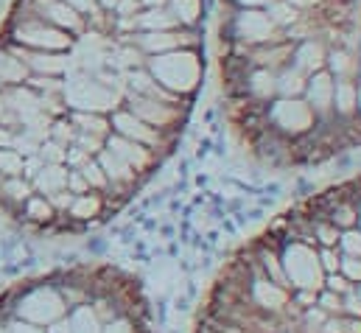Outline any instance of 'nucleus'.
Masks as SVG:
<instances>
[{"instance_id": "obj_7", "label": "nucleus", "mask_w": 361, "mask_h": 333, "mask_svg": "<svg viewBox=\"0 0 361 333\" xmlns=\"http://www.w3.org/2000/svg\"><path fill=\"white\" fill-rule=\"evenodd\" d=\"M104 149H109V152L118 155L123 163H129L143 179L152 176V171H157L160 160H163L157 152H152V149H146V146H140V143H135V140H126V138H121V135H115V132L104 140Z\"/></svg>"}, {"instance_id": "obj_19", "label": "nucleus", "mask_w": 361, "mask_h": 333, "mask_svg": "<svg viewBox=\"0 0 361 333\" xmlns=\"http://www.w3.org/2000/svg\"><path fill=\"white\" fill-rule=\"evenodd\" d=\"M267 14H269V20L277 25V28H288V25H294L300 17H302V11L300 8H294L288 0H274V3H269L267 6Z\"/></svg>"}, {"instance_id": "obj_22", "label": "nucleus", "mask_w": 361, "mask_h": 333, "mask_svg": "<svg viewBox=\"0 0 361 333\" xmlns=\"http://www.w3.org/2000/svg\"><path fill=\"white\" fill-rule=\"evenodd\" d=\"M317 305H319L325 314L339 317V314H342V294H336V291H331V289H319V291H317Z\"/></svg>"}, {"instance_id": "obj_20", "label": "nucleus", "mask_w": 361, "mask_h": 333, "mask_svg": "<svg viewBox=\"0 0 361 333\" xmlns=\"http://www.w3.org/2000/svg\"><path fill=\"white\" fill-rule=\"evenodd\" d=\"M339 236L342 230L328 222V219H314V238H317V247H339Z\"/></svg>"}, {"instance_id": "obj_13", "label": "nucleus", "mask_w": 361, "mask_h": 333, "mask_svg": "<svg viewBox=\"0 0 361 333\" xmlns=\"http://www.w3.org/2000/svg\"><path fill=\"white\" fill-rule=\"evenodd\" d=\"M104 207H106V199H104V193H98V190H87V193H79V196H73V205L68 207V219H73V222H90L95 216H101L104 213Z\"/></svg>"}, {"instance_id": "obj_21", "label": "nucleus", "mask_w": 361, "mask_h": 333, "mask_svg": "<svg viewBox=\"0 0 361 333\" xmlns=\"http://www.w3.org/2000/svg\"><path fill=\"white\" fill-rule=\"evenodd\" d=\"M339 252L342 255H350V258H361V227L342 230V236H339Z\"/></svg>"}, {"instance_id": "obj_12", "label": "nucleus", "mask_w": 361, "mask_h": 333, "mask_svg": "<svg viewBox=\"0 0 361 333\" xmlns=\"http://www.w3.org/2000/svg\"><path fill=\"white\" fill-rule=\"evenodd\" d=\"M359 107V79H336L334 84V115L353 118Z\"/></svg>"}, {"instance_id": "obj_25", "label": "nucleus", "mask_w": 361, "mask_h": 333, "mask_svg": "<svg viewBox=\"0 0 361 333\" xmlns=\"http://www.w3.org/2000/svg\"><path fill=\"white\" fill-rule=\"evenodd\" d=\"M359 283H350L342 272H331V274H325V286L322 289H331V291H336V294H348L350 289H356Z\"/></svg>"}, {"instance_id": "obj_26", "label": "nucleus", "mask_w": 361, "mask_h": 333, "mask_svg": "<svg viewBox=\"0 0 361 333\" xmlns=\"http://www.w3.org/2000/svg\"><path fill=\"white\" fill-rule=\"evenodd\" d=\"M339 272L350 280V283H361V258H350V255H342V263H339Z\"/></svg>"}, {"instance_id": "obj_24", "label": "nucleus", "mask_w": 361, "mask_h": 333, "mask_svg": "<svg viewBox=\"0 0 361 333\" xmlns=\"http://www.w3.org/2000/svg\"><path fill=\"white\" fill-rule=\"evenodd\" d=\"M317 255H319V263H322V272H325V274L339 272V263H342L339 247H317Z\"/></svg>"}, {"instance_id": "obj_23", "label": "nucleus", "mask_w": 361, "mask_h": 333, "mask_svg": "<svg viewBox=\"0 0 361 333\" xmlns=\"http://www.w3.org/2000/svg\"><path fill=\"white\" fill-rule=\"evenodd\" d=\"M101 333H143V328H137V320H135V317L121 314V317H115L112 322H106Z\"/></svg>"}, {"instance_id": "obj_5", "label": "nucleus", "mask_w": 361, "mask_h": 333, "mask_svg": "<svg viewBox=\"0 0 361 333\" xmlns=\"http://www.w3.org/2000/svg\"><path fill=\"white\" fill-rule=\"evenodd\" d=\"M109 123H112V132H115V135H121V138H126V140H135V143H140V146L157 152L160 157L169 155V152L174 149L177 138H180V135H169V132H163V129L149 126L146 121H140V118H137L132 109H126V107L115 109V112L109 115Z\"/></svg>"}, {"instance_id": "obj_1", "label": "nucleus", "mask_w": 361, "mask_h": 333, "mask_svg": "<svg viewBox=\"0 0 361 333\" xmlns=\"http://www.w3.org/2000/svg\"><path fill=\"white\" fill-rule=\"evenodd\" d=\"M146 68L166 90L177 92L182 98H196L204 79L202 48H180V51L146 56Z\"/></svg>"}, {"instance_id": "obj_14", "label": "nucleus", "mask_w": 361, "mask_h": 333, "mask_svg": "<svg viewBox=\"0 0 361 333\" xmlns=\"http://www.w3.org/2000/svg\"><path fill=\"white\" fill-rule=\"evenodd\" d=\"M308 84V73H302L294 62L277 71V98H302Z\"/></svg>"}, {"instance_id": "obj_34", "label": "nucleus", "mask_w": 361, "mask_h": 333, "mask_svg": "<svg viewBox=\"0 0 361 333\" xmlns=\"http://www.w3.org/2000/svg\"><path fill=\"white\" fill-rule=\"evenodd\" d=\"M359 54H361V45H359Z\"/></svg>"}, {"instance_id": "obj_27", "label": "nucleus", "mask_w": 361, "mask_h": 333, "mask_svg": "<svg viewBox=\"0 0 361 333\" xmlns=\"http://www.w3.org/2000/svg\"><path fill=\"white\" fill-rule=\"evenodd\" d=\"M342 314H345V317H359V320H361L359 289H350L348 294H342Z\"/></svg>"}, {"instance_id": "obj_16", "label": "nucleus", "mask_w": 361, "mask_h": 333, "mask_svg": "<svg viewBox=\"0 0 361 333\" xmlns=\"http://www.w3.org/2000/svg\"><path fill=\"white\" fill-rule=\"evenodd\" d=\"M169 8L182 28H199L204 17V0H169Z\"/></svg>"}, {"instance_id": "obj_10", "label": "nucleus", "mask_w": 361, "mask_h": 333, "mask_svg": "<svg viewBox=\"0 0 361 333\" xmlns=\"http://www.w3.org/2000/svg\"><path fill=\"white\" fill-rule=\"evenodd\" d=\"M291 62L302 71V73H317V71H325V62H328V45L319 40V37H311V40H302V42H294V54H291Z\"/></svg>"}, {"instance_id": "obj_8", "label": "nucleus", "mask_w": 361, "mask_h": 333, "mask_svg": "<svg viewBox=\"0 0 361 333\" xmlns=\"http://www.w3.org/2000/svg\"><path fill=\"white\" fill-rule=\"evenodd\" d=\"M334 84H336V79L328 71H317V73L308 76L302 98L314 109L317 121H331L334 118Z\"/></svg>"}, {"instance_id": "obj_28", "label": "nucleus", "mask_w": 361, "mask_h": 333, "mask_svg": "<svg viewBox=\"0 0 361 333\" xmlns=\"http://www.w3.org/2000/svg\"><path fill=\"white\" fill-rule=\"evenodd\" d=\"M224 6H235V8H267L274 0H221Z\"/></svg>"}, {"instance_id": "obj_17", "label": "nucleus", "mask_w": 361, "mask_h": 333, "mask_svg": "<svg viewBox=\"0 0 361 333\" xmlns=\"http://www.w3.org/2000/svg\"><path fill=\"white\" fill-rule=\"evenodd\" d=\"M23 216L31 219V222H37V224H51V222H56V210H54V205L48 202V196H42V193H31V196L23 202Z\"/></svg>"}, {"instance_id": "obj_15", "label": "nucleus", "mask_w": 361, "mask_h": 333, "mask_svg": "<svg viewBox=\"0 0 361 333\" xmlns=\"http://www.w3.org/2000/svg\"><path fill=\"white\" fill-rule=\"evenodd\" d=\"M171 28H180V20L171 14L169 6L140 11V31H171Z\"/></svg>"}, {"instance_id": "obj_11", "label": "nucleus", "mask_w": 361, "mask_h": 333, "mask_svg": "<svg viewBox=\"0 0 361 333\" xmlns=\"http://www.w3.org/2000/svg\"><path fill=\"white\" fill-rule=\"evenodd\" d=\"M359 68H361V56L348 51V48H328V62H325V71L334 76V79H359Z\"/></svg>"}, {"instance_id": "obj_29", "label": "nucleus", "mask_w": 361, "mask_h": 333, "mask_svg": "<svg viewBox=\"0 0 361 333\" xmlns=\"http://www.w3.org/2000/svg\"><path fill=\"white\" fill-rule=\"evenodd\" d=\"M11 333H45V331H39L34 322H14V325H11Z\"/></svg>"}, {"instance_id": "obj_18", "label": "nucleus", "mask_w": 361, "mask_h": 333, "mask_svg": "<svg viewBox=\"0 0 361 333\" xmlns=\"http://www.w3.org/2000/svg\"><path fill=\"white\" fill-rule=\"evenodd\" d=\"M68 320H71V331L73 333H101L104 331V322L95 317V311H92L90 303L76 305V311H73Z\"/></svg>"}, {"instance_id": "obj_6", "label": "nucleus", "mask_w": 361, "mask_h": 333, "mask_svg": "<svg viewBox=\"0 0 361 333\" xmlns=\"http://www.w3.org/2000/svg\"><path fill=\"white\" fill-rule=\"evenodd\" d=\"M126 109H132L140 121H146L154 129H163L169 135H180L190 104H169V101H157V98H146V95H126L123 101Z\"/></svg>"}, {"instance_id": "obj_2", "label": "nucleus", "mask_w": 361, "mask_h": 333, "mask_svg": "<svg viewBox=\"0 0 361 333\" xmlns=\"http://www.w3.org/2000/svg\"><path fill=\"white\" fill-rule=\"evenodd\" d=\"M221 8H227V14L221 11L219 40H238L252 48L286 40V31L271 23L267 8H235V6H224V3H221Z\"/></svg>"}, {"instance_id": "obj_31", "label": "nucleus", "mask_w": 361, "mask_h": 333, "mask_svg": "<svg viewBox=\"0 0 361 333\" xmlns=\"http://www.w3.org/2000/svg\"><path fill=\"white\" fill-rule=\"evenodd\" d=\"M143 8H160V6H169V0H140Z\"/></svg>"}, {"instance_id": "obj_4", "label": "nucleus", "mask_w": 361, "mask_h": 333, "mask_svg": "<svg viewBox=\"0 0 361 333\" xmlns=\"http://www.w3.org/2000/svg\"><path fill=\"white\" fill-rule=\"evenodd\" d=\"M267 123L277 135L300 140L317 126V115L305 98H274L267 104Z\"/></svg>"}, {"instance_id": "obj_9", "label": "nucleus", "mask_w": 361, "mask_h": 333, "mask_svg": "<svg viewBox=\"0 0 361 333\" xmlns=\"http://www.w3.org/2000/svg\"><path fill=\"white\" fill-rule=\"evenodd\" d=\"M238 95H247L252 101H261V104H269L277 98V71H269V68H250L244 82H241V90ZM233 98V95H230Z\"/></svg>"}, {"instance_id": "obj_3", "label": "nucleus", "mask_w": 361, "mask_h": 333, "mask_svg": "<svg viewBox=\"0 0 361 333\" xmlns=\"http://www.w3.org/2000/svg\"><path fill=\"white\" fill-rule=\"evenodd\" d=\"M280 260H283V272L291 291H300V289L319 291L325 286V272H322L317 247L302 241H286L280 247Z\"/></svg>"}, {"instance_id": "obj_32", "label": "nucleus", "mask_w": 361, "mask_h": 333, "mask_svg": "<svg viewBox=\"0 0 361 333\" xmlns=\"http://www.w3.org/2000/svg\"><path fill=\"white\" fill-rule=\"evenodd\" d=\"M356 289H359V297H361V283H359V286H356Z\"/></svg>"}, {"instance_id": "obj_33", "label": "nucleus", "mask_w": 361, "mask_h": 333, "mask_svg": "<svg viewBox=\"0 0 361 333\" xmlns=\"http://www.w3.org/2000/svg\"><path fill=\"white\" fill-rule=\"evenodd\" d=\"M359 82H361V68H359Z\"/></svg>"}, {"instance_id": "obj_30", "label": "nucleus", "mask_w": 361, "mask_h": 333, "mask_svg": "<svg viewBox=\"0 0 361 333\" xmlns=\"http://www.w3.org/2000/svg\"><path fill=\"white\" fill-rule=\"evenodd\" d=\"M294 8H300V11H308V8H314V6H319L322 0H288Z\"/></svg>"}]
</instances>
